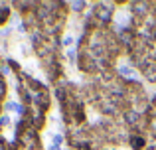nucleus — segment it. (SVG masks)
I'll return each mask as SVG.
<instances>
[{
  "mask_svg": "<svg viewBox=\"0 0 156 150\" xmlns=\"http://www.w3.org/2000/svg\"><path fill=\"white\" fill-rule=\"evenodd\" d=\"M6 97H8V81H6V77L0 75V103L6 101Z\"/></svg>",
  "mask_w": 156,
  "mask_h": 150,
  "instance_id": "39448f33",
  "label": "nucleus"
},
{
  "mask_svg": "<svg viewBox=\"0 0 156 150\" xmlns=\"http://www.w3.org/2000/svg\"><path fill=\"white\" fill-rule=\"evenodd\" d=\"M12 4L10 2H0V28H6L12 18Z\"/></svg>",
  "mask_w": 156,
  "mask_h": 150,
  "instance_id": "f03ea898",
  "label": "nucleus"
},
{
  "mask_svg": "<svg viewBox=\"0 0 156 150\" xmlns=\"http://www.w3.org/2000/svg\"><path fill=\"white\" fill-rule=\"evenodd\" d=\"M73 42H75V38H73L71 32H67V34L61 36V47H65V50H69V47H73Z\"/></svg>",
  "mask_w": 156,
  "mask_h": 150,
  "instance_id": "20e7f679",
  "label": "nucleus"
},
{
  "mask_svg": "<svg viewBox=\"0 0 156 150\" xmlns=\"http://www.w3.org/2000/svg\"><path fill=\"white\" fill-rule=\"evenodd\" d=\"M77 59H79V50H77V47H69V50H65V54H63L65 65L77 67Z\"/></svg>",
  "mask_w": 156,
  "mask_h": 150,
  "instance_id": "7ed1b4c3",
  "label": "nucleus"
},
{
  "mask_svg": "<svg viewBox=\"0 0 156 150\" xmlns=\"http://www.w3.org/2000/svg\"><path fill=\"white\" fill-rule=\"evenodd\" d=\"M67 4H69V12L75 14L77 18H83L87 8L91 6V2H85V0H73V2H67Z\"/></svg>",
  "mask_w": 156,
  "mask_h": 150,
  "instance_id": "f257e3e1",
  "label": "nucleus"
},
{
  "mask_svg": "<svg viewBox=\"0 0 156 150\" xmlns=\"http://www.w3.org/2000/svg\"><path fill=\"white\" fill-rule=\"evenodd\" d=\"M8 127H12V119H10L8 113H2V115H0V132H2L4 128H8Z\"/></svg>",
  "mask_w": 156,
  "mask_h": 150,
  "instance_id": "423d86ee",
  "label": "nucleus"
}]
</instances>
